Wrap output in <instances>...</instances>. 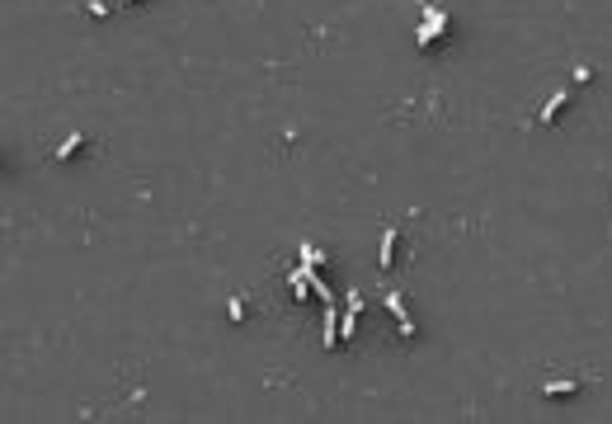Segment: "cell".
Returning a JSON list of instances; mask_svg holds the SVG:
<instances>
[{
  "label": "cell",
  "mask_w": 612,
  "mask_h": 424,
  "mask_svg": "<svg viewBox=\"0 0 612 424\" xmlns=\"http://www.w3.org/2000/svg\"><path fill=\"white\" fill-rule=\"evenodd\" d=\"M443 33H448V15H443L438 5H424V24H419V33H415V43L429 47L434 38H443Z\"/></svg>",
  "instance_id": "obj_1"
},
{
  "label": "cell",
  "mask_w": 612,
  "mask_h": 424,
  "mask_svg": "<svg viewBox=\"0 0 612 424\" xmlns=\"http://www.w3.org/2000/svg\"><path fill=\"white\" fill-rule=\"evenodd\" d=\"M320 345H325V349L344 345V335H339V307H334V302L320 307Z\"/></svg>",
  "instance_id": "obj_2"
},
{
  "label": "cell",
  "mask_w": 612,
  "mask_h": 424,
  "mask_svg": "<svg viewBox=\"0 0 612 424\" xmlns=\"http://www.w3.org/2000/svg\"><path fill=\"white\" fill-rule=\"evenodd\" d=\"M386 311L396 316V326H401V335H405V340H415V335H419V326H415V316H410V307H405V297H401V293H386Z\"/></svg>",
  "instance_id": "obj_3"
},
{
  "label": "cell",
  "mask_w": 612,
  "mask_h": 424,
  "mask_svg": "<svg viewBox=\"0 0 612 424\" xmlns=\"http://www.w3.org/2000/svg\"><path fill=\"white\" fill-rule=\"evenodd\" d=\"M358 316H363V297H358V288H353L344 297V311H339V335H344V340L358 335Z\"/></svg>",
  "instance_id": "obj_4"
},
{
  "label": "cell",
  "mask_w": 612,
  "mask_h": 424,
  "mask_svg": "<svg viewBox=\"0 0 612 424\" xmlns=\"http://www.w3.org/2000/svg\"><path fill=\"white\" fill-rule=\"evenodd\" d=\"M287 288H292V297H297V302L315 297V293H311V269H306V264H297L292 274H287Z\"/></svg>",
  "instance_id": "obj_5"
},
{
  "label": "cell",
  "mask_w": 612,
  "mask_h": 424,
  "mask_svg": "<svg viewBox=\"0 0 612 424\" xmlns=\"http://www.w3.org/2000/svg\"><path fill=\"white\" fill-rule=\"evenodd\" d=\"M565 104H570V90H556V94H551L547 104H542V127H551V123H556V118L565 113Z\"/></svg>",
  "instance_id": "obj_6"
},
{
  "label": "cell",
  "mask_w": 612,
  "mask_h": 424,
  "mask_svg": "<svg viewBox=\"0 0 612 424\" xmlns=\"http://www.w3.org/2000/svg\"><path fill=\"white\" fill-rule=\"evenodd\" d=\"M396 240H401V236H396V226H386V231H382V245H377V264H382V269H391V259H396Z\"/></svg>",
  "instance_id": "obj_7"
},
{
  "label": "cell",
  "mask_w": 612,
  "mask_h": 424,
  "mask_svg": "<svg viewBox=\"0 0 612 424\" xmlns=\"http://www.w3.org/2000/svg\"><path fill=\"white\" fill-rule=\"evenodd\" d=\"M76 151H85V132H66V141L57 146V165H66Z\"/></svg>",
  "instance_id": "obj_8"
},
{
  "label": "cell",
  "mask_w": 612,
  "mask_h": 424,
  "mask_svg": "<svg viewBox=\"0 0 612 424\" xmlns=\"http://www.w3.org/2000/svg\"><path fill=\"white\" fill-rule=\"evenodd\" d=\"M301 264L306 269H325V250H315L311 240H301Z\"/></svg>",
  "instance_id": "obj_9"
},
{
  "label": "cell",
  "mask_w": 612,
  "mask_h": 424,
  "mask_svg": "<svg viewBox=\"0 0 612 424\" xmlns=\"http://www.w3.org/2000/svg\"><path fill=\"white\" fill-rule=\"evenodd\" d=\"M542 392H547V396H575V392H580V382H547Z\"/></svg>",
  "instance_id": "obj_10"
},
{
  "label": "cell",
  "mask_w": 612,
  "mask_h": 424,
  "mask_svg": "<svg viewBox=\"0 0 612 424\" xmlns=\"http://www.w3.org/2000/svg\"><path fill=\"white\" fill-rule=\"evenodd\" d=\"M226 316H231V321H245V297H231V302H226Z\"/></svg>",
  "instance_id": "obj_11"
},
{
  "label": "cell",
  "mask_w": 612,
  "mask_h": 424,
  "mask_svg": "<svg viewBox=\"0 0 612 424\" xmlns=\"http://www.w3.org/2000/svg\"><path fill=\"white\" fill-rule=\"evenodd\" d=\"M127 5H137V0H127Z\"/></svg>",
  "instance_id": "obj_12"
}]
</instances>
